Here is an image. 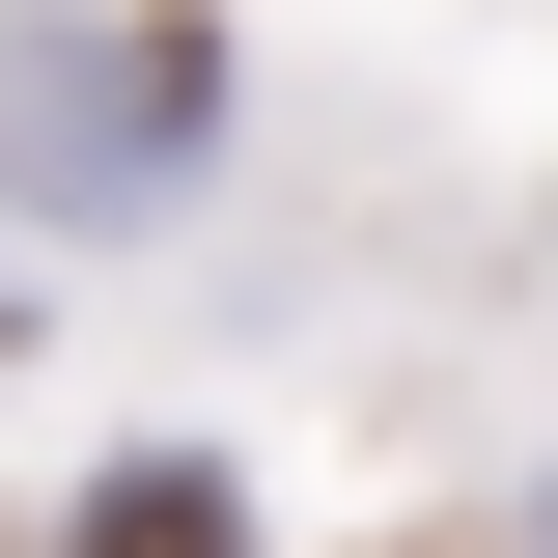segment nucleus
Here are the masks:
<instances>
[{
	"label": "nucleus",
	"mask_w": 558,
	"mask_h": 558,
	"mask_svg": "<svg viewBox=\"0 0 558 558\" xmlns=\"http://www.w3.org/2000/svg\"><path fill=\"white\" fill-rule=\"evenodd\" d=\"M252 168V28L223 0H0V252H168Z\"/></svg>",
	"instance_id": "f257e3e1"
},
{
	"label": "nucleus",
	"mask_w": 558,
	"mask_h": 558,
	"mask_svg": "<svg viewBox=\"0 0 558 558\" xmlns=\"http://www.w3.org/2000/svg\"><path fill=\"white\" fill-rule=\"evenodd\" d=\"M28 558H279V502H252V447L140 418V447H84V475H57V531H28Z\"/></svg>",
	"instance_id": "f03ea898"
},
{
	"label": "nucleus",
	"mask_w": 558,
	"mask_h": 558,
	"mask_svg": "<svg viewBox=\"0 0 558 558\" xmlns=\"http://www.w3.org/2000/svg\"><path fill=\"white\" fill-rule=\"evenodd\" d=\"M502 558H558V475H531V502H502Z\"/></svg>",
	"instance_id": "7ed1b4c3"
},
{
	"label": "nucleus",
	"mask_w": 558,
	"mask_h": 558,
	"mask_svg": "<svg viewBox=\"0 0 558 558\" xmlns=\"http://www.w3.org/2000/svg\"><path fill=\"white\" fill-rule=\"evenodd\" d=\"M0 363H28V252H0Z\"/></svg>",
	"instance_id": "20e7f679"
},
{
	"label": "nucleus",
	"mask_w": 558,
	"mask_h": 558,
	"mask_svg": "<svg viewBox=\"0 0 558 558\" xmlns=\"http://www.w3.org/2000/svg\"><path fill=\"white\" fill-rule=\"evenodd\" d=\"M531 252H558V196H531Z\"/></svg>",
	"instance_id": "39448f33"
}]
</instances>
